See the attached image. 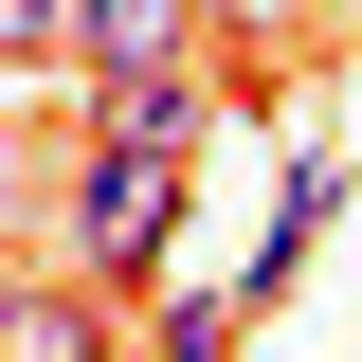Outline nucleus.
<instances>
[{"label": "nucleus", "mask_w": 362, "mask_h": 362, "mask_svg": "<svg viewBox=\"0 0 362 362\" xmlns=\"http://www.w3.org/2000/svg\"><path fill=\"white\" fill-rule=\"evenodd\" d=\"M73 235H90L109 290H145L163 235H181V145H90V163H73Z\"/></svg>", "instance_id": "obj_1"}, {"label": "nucleus", "mask_w": 362, "mask_h": 362, "mask_svg": "<svg viewBox=\"0 0 362 362\" xmlns=\"http://www.w3.org/2000/svg\"><path fill=\"white\" fill-rule=\"evenodd\" d=\"M199 127H218V73H199V54H163V73H90V145H181V163H199Z\"/></svg>", "instance_id": "obj_2"}, {"label": "nucleus", "mask_w": 362, "mask_h": 362, "mask_svg": "<svg viewBox=\"0 0 362 362\" xmlns=\"http://www.w3.org/2000/svg\"><path fill=\"white\" fill-rule=\"evenodd\" d=\"M199 54V0H73V73H163Z\"/></svg>", "instance_id": "obj_3"}, {"label": "nucleus", "mask_w": 362, "mask_h": 362, "mask_svg": "<svg viewBox=\"0 0 362 362\" xmlns=\"http://www.w3.org/2000/svg\"><path fill=\"white\" fill-rule=\"evenodd\" d=\"M0 362H109V272L90 290H0Z\"/></svg>", "instance_id": "obj_4"}, {"label": "nucleus", "mask_w": 362, "mask_h": 362, "mask_svg": "<svg viewBox=\"0 0 362 362\" xmlns=\"http://www.w3.org/2000/svg\"><path fill=\"white\" fill-rule=\"evenodd\" d=\"M199 37L235 90H272V73H308V0H199Z\"/></svg>", "instance_id": "obj_5"}, {"label": "nucleus", "mask_w": 362, "mask_h": 362, "mask_svg": "<svg viewBox=\"0 0 362 362\" xmlns=\"http://www.w3.org/2000/svg\"><path fill=\"white\" fill-rule=\"evenodd\" d=\"M18 54H73V0H0V73Z\"/></svg>", "instance_id": "obj_6"}, {"label": "nucleus", "mask_w": 362, "mask_h": 362, "mask_svg": "<svg viewBox=\"0 0 362 362\" xmlns=\"http://www.w3.org/2000/svg\"><path fill=\"white\" fill-rule=\"evenodd\" d=\"M163 362H235V326L218 308H163Z\"/></svg>", "instance_id": "obj_7"}]
</instances>
